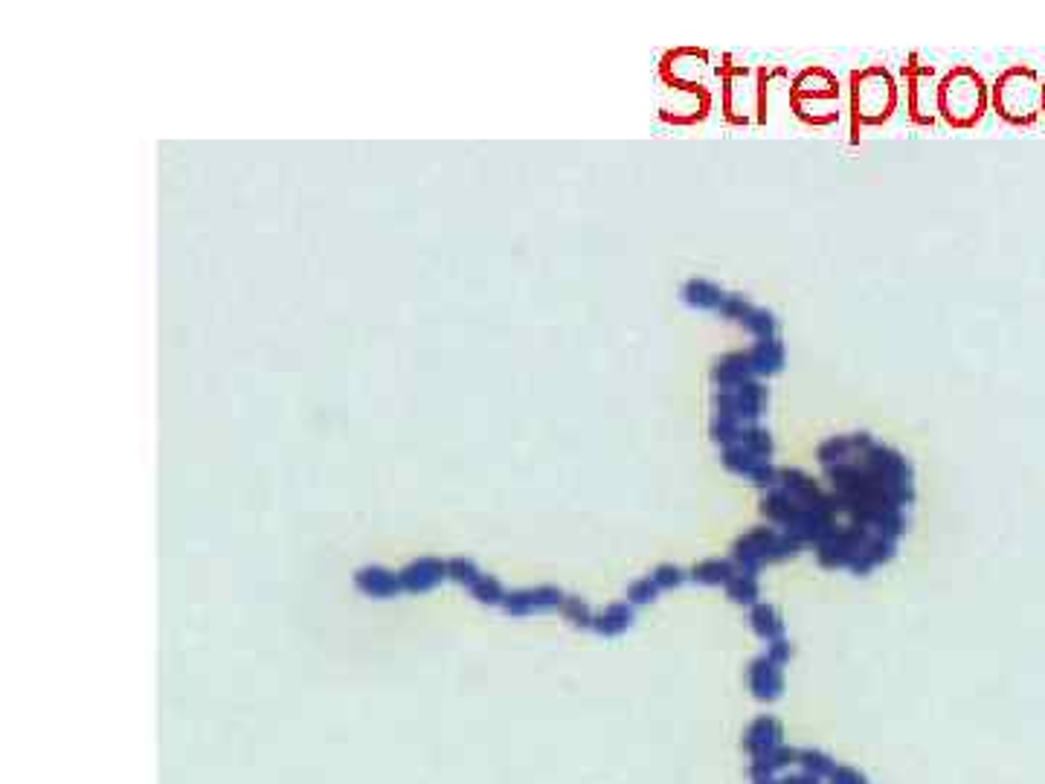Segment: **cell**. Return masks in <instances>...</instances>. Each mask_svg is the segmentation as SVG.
Listing matches in <instances>:
<instances>
[{"instance_id":"6","label":"cell","mask_w":1045,"mask_h":784,"mask_svg":"<svg viewBox=\"0 0 1045 784\" xmlns=\"http://www.w3.org/2000/svg\"><path fill=\"white\" fill-rule=\"evenodd\" d=\"M909 82V117L918 125H932L938 114V85L935 70L929 64H909L906 67Z\"/></svg>"},{"instance_id":"4","label":"cell","mask_w":1045,"mask_h":784,"mask_svg":"<svg viewBox=\"0 0 1045 784\" xmlns=\"http://www.w3.org/2000/svg\"><path fill=\"white\" fill-rule=\"evenodd\" d=\"M802 549V543H796L787 532L781 529H755L744 535L741 541L735 543L732 549V561L747 570V573H755L764 567V564H773V561H784V558H793L796 552Z\"/></svg>"},{"instance_id":"1","label":"cell","mask_w":1045,"mask_h":784,"mask_svg":"<svg viewBox=\"0 0 1045 784\" xmlns=\"http://www.w3.org/2000/svg\"><path fill=\"white\" fill-rule=\"evenodd\" d=\"M938 111L953 128H973L985 117V79L973 67H953L938 85Z\"/></svg>"},{"instance_id":"12","label":"cell","mask_w":1045,"mask_h":784,"mask_svg":"<svg viewBox=\"0 0 1045 784\" xmlns=\"http://www.w3.org/2000/svg\"><path fill=\"white\" fill-rule=\"evenodd\" d=\"M1043 111H1045V85H1043Z\"/></svg>"},{"instance_id":"5","label":"cell","mask_w":1045,"mask_h":784,"mask_svg":"<svg viewBox=\"0 0 1045 784\" xmlns=\"http://www.w3.org/2000/svg\"><path fill=\"white\" fill-rule=\"evenodd\" d=\"M747 67H732L723 79V111L732 122H749L752 111H758L761 102V82L749 79Z\"/></svg>"},{"instance_id":"10","label":"cell","mask_w":1045,"mask_h":784,"mask_svg":"<svg viewBox=\"0 0 1045 784\" xmlns=\"http://www.w3.org/2000/svg\"><path fill=\"white\" fill-rule=\"evenodd\" d=\"M749 625H752V631L761 636L767 645L787 639V628H784V622H781L776 607H770V604L761 602L755 604V607H749Z\"/></svg>"},{"instance_id":"8","label":"cell","mask_w":1045,"mask_h":784,"mask_svg":"<svg viewBox=\"0 0 1045 784\" xmlns=\"http://www.w3.org/2000/svg\"><path fill=\"white\" fill-rule=\"evenodd\" d=\"M744 744H747L752 758H767V755H776L787 747V744H784L781 724H778L776 718H758L755 724L749 726Z\"/></svg>"},{"instance_id":"7","label":"cell","mask_w":1045,"mask_h":784,"mask_svg":"<svg viewBox=\"0 0 1045 784\" xmlns=\"http://www.w3.org/2000/svg\"><path fill=\"white\" fill-rule=\"evenodd\" d=\"M749 689L758 700H778L784 692V665L773 663L770 657H758L749 668Z\"/></svg>"},{"instance_id":"3","label":"cell","mask_w":1045,"mask_h":784,"mask_svg":"<svg viewBox=\"0 0 1045 784\" xmlns=\"http://www.w3.org/2000/svg\"><path fill=\"white\" fill-rule=\"evenodd\" d=\"M897 85L886 67H866L851 76V114L854 128L883 125L895 114Z\"/></svg>"},{"instance_id":"9","label":"cell","mask_w":1045,"mask_h":784,"mask_svg":"<svg viewBox=\"0 0 1045 784\" xmlns=\"http://www.w3.org/2000/svg\"><path fill=\"white\" fill-rule=\"evenodd\" d=\"M790 99H836L839 102V82L822 67H807L793 82Z\"/></svg>"},{"instance_id":"11","label":"cell","mask_w":1045,"mask_h":784,"mask_svg":"<svg viewBox=\"0 0 1045 784\" xmlns=\"http://www.w3.org/2000/svg\"><path fill=\"white\" fill-rule=\"evenodd\" d=\"M686 300L691 305H700V308H720L723 305V291H717L715 285L709 282H691L686 288Z\"/></svg>"},{"instance_id":"2","label":"cell","mask_w":1045,"mask_h":784,"mask_svg":"<svg viewBox=\"0 0 1045 784\" xmlns=\"http://www.w3.org/2000/svg\"><path fill=\"white\" fill-rule=\"evenodd\" d=\"M993 108L1011 125H1031L1043 114V82L1031 67H1011L993 85Z\"/></svg>"}]
</instances>
